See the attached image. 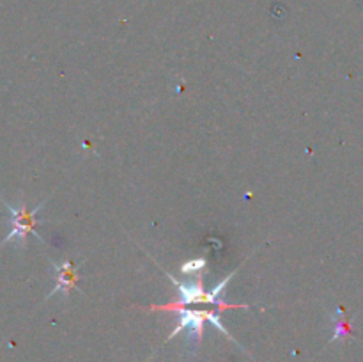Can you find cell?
Wrapping results in <instances>:
<instances>
[{
  "label": "cell",
  "mask_w": 363,
  "mask_h": 362,
  "mask_svg": "<svg viewBox=\"0 0 363 362\" xmlns=\"http://www.w3.org/2000/svg\"><path fill=\"white\" fill-rule=\"evenodd\" d=\"M332 319H333V323H335V330H333L332 341L346 339V337H350L351 334H353V330H351L350 318H347L346 311H344L342 307H339L335 312H333Z\"/></svg>",
  "instance_id": "5"
},
{
  "label": "cell",
  "mask_w": 363,
  "mask_h": 362,
  "mask_svg": "<svg viewBox=\"0 0 363 362\" xmlns=\"http://www.w3.org/2000/svg\"><path fill=\"white\" fill-rule=\"evenodd\" d=\"M234 273L236 272L229 273V275H227L222 283L216 284L211 291L204 290L202 277H199L197 280H191V283H179L176 277L170 275L169 273V279L172 280L174 286L177 287V293H179V297H177V300L170 302V304H167V305H152L151 311H170L172 312L174 309L186 307V305H190V304H211V305H216L220 311H222V309L223 311H225V309H248V305H245V304L234 305V304H227V302L222 300L223 291H225V287L229 286V283H230V279L234 277Z\"/></svg>",
  "instance_id": "1"
},
{
  "label": "cell",
  "mask_w": 363,
  "mask_h": 362,
  "mask_svg": "<svg viewBox=\"0 0 363 362\" xmlns=\"http://www.w3.org/2000/svg\"><path fill=\"white\" fill-rule=\"evenodd\" d=\"M53 270H55L57 284L55 287L50 291L46 300L57 293H62L64 298H67L69 297V291L73 290V287H78V266H73L69 261H64L62 265L53 263Z\"/></svg>",
  "instance_id": "4"
},
{
  "label": "cell",
  "mask_w": 363,
  "mask_h": 362,
  "mask_svg": "<svg viewBox=\"0 0 363 362\" xmlns=\"http://www.w3.org/2000/svg\"><path fill=\"white\" fill-rule=\"evenodd\" d=\"M172 312H177V325L176 329L170 332V336L167 339H174L177 334L181 332H188V341L190 344H199L202 341V334H204V323L209 322L211 325H215L220 332L225 334L229 339H233L229 332H227L225 327L222 325L220 322V316L216 311H211V309H184V307H177L174 309ZM234 341V339H233Z\"/></svg>",
  "instance_id": "2"
},
{
  "label": "cell",
  "mask_w": 363,
  "mask_h": 362,
  "mask_svg": "<svg viewBox=\"0 0 363 362\" xmlns=\"http://www.w3.org/2000/svg\"><path fill=\"white\" fill-rule=\"evenodd\" d=\"M179 270H181V273H184V275L202 277L206 272H208V261H206V258L190 259V261L183 263V265L179 266Z\"/></svg>",
  "instance_id": "6"
},
{
  "label": "cell",
  "mask_w": 363,
  "mask_h": 362,
  "mask_svg": "<svg viewBox=\"0 0 363 362\" xmlns=\"http://www.w3.org/2000/svg\"><path fill=\"white\" fill-rule=\"evenodd\" d=\"M0 202H2V204L7 208V212H9V222H11L9 234L4 238V241L0 243V247L6 243H18L23 247V245H27V236L30 233L34 234L38 240L43 241V238L39 236V233L35 231V226H38V224H41V222H38L35 215H38L39 209L45 206L46 201L39 202L34 209H28L25 202H20L18 206H13L11 202H7L4 197H0Z\"/></svg>",
  "instance_id": "3"
}]
</instances>
